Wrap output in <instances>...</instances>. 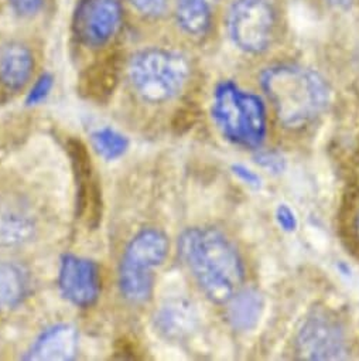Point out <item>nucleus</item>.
Instances as JSON below:
<instances>
[{
  "mask_svg": "<svg viewBox=\"0 0 359 361\" xmlns=\"http://www.w3.org/2000/svg\"><path fill=\"white\" fill-rule=\"evenodd\" d=\"M180 255L201 290L214 303H227L241 288L245 276L235 247L214 228H190L178 243Z\"/></svg>",
  "mask_w": 359,
  "mask_h": 361,
  "instance_id": "nucleus-1",
  "label": "nucleus"
},
{
  "mask_svg": "<svg viewBox=\"0 0 359 361\" xmlns=\"http://www.w3.org/2000/svg\"><path fill=\"white\" fill-rule=\"evenodd\" d=\"M29 292L26 271L15 264L0 262V310H11L23 303Z\"/></svg>",
  "mask_w": 359,
  "mask_h": 361,
  "instance_id": "nucleus-18",
  "label": "nucleus"
},
{
  "mask_svg": "<svg viewBox=\"0 0 359 361\" xmlns=\"http://www.w3.org/2000/svg\"><path fill=\"white\" fill-rule=\"evenodd\" d=\"M227 303V319L235 330L249 331L259 324L265 310V300L258 290H238Z\"/></svg>",
  "mask_w": 359,
  "mask_h": 361,
  "instance_id": "nucleus-16",
  "label": "nucleus"
},
{
  "mask_svg": "<svg viewBox=\"0 0 359 361\" xmlns=\"http://www.w3.org/2000/svg\"><path fill=\"white\" fill-rule=\"evenodd\" d=\"M133 8L144 16L157 18L165 12L167 0H130Z\"/></svg>",
  "mask_w": 359,
  "mask_h": 361,
  "instance_id": "nucleus-22",
  "label": "nucleus"
},
{
  "mask_svg": "<svg viewBox=\"0 0 359 361\" xmlns=\"http://www.w3.org/2000/svg\"><path fill=\"white\" fill-rule=\"evenodd\" d=\"M58 286L70 303L78 307H89L99 298V268L91 259L71 254L64 255L60 265Z\"/></svg>",
  "mask_w": 359,
  "mask_h": 361,
  "instance_id": "nucleus-8",
  "label": "nucleus"
},
{
  "mask_svg": "<svg viewBox=\"0 0 359 361\" xmlns=\"http://www.w3.org/2000/svg\"><path fill=\"white\" fill-rule=\"evenodd\" d=\"M122 5L119 0H87L78 12L77 35L89 47L105 46L119 30Z\"/></svg>",
  "mask_w": 359,
  "mask_h": 361,
  "instance_id": "nucleus-9",
  "label": "nucleus"
},
{
  "mask_svg": "<svg viewBox=\"0 0 359 361\" xmlns=\"http://www.w3.org/2000/svg\"><path fill=\"white\" fill-rule=\"evenodd\" d=\"M53 85H54V78H53V75L51 74H43L37 81H36V84L32 87V90H30V92H29V95H27V98H26V104L29 105V106H33V105H39L40 102H43L47 97H49V94H50V91H51V88H53Z\"/></svg>",
  "mask_w": 359,
  "mask_h": 361,
  "instance_id": "nucleus-21",
  "label": "nucleus"
},
{
  "mask_svg": "<svg viewBox=\"0 0 359 361\" xmlns=\"http://www.w3.org/2000/svg\"><path fill=\"white\" fill-rule=\"evenodd\" d=\"M119 80V70L113 57L88 67L80 80V92L87 99L95 102L106 101L115 91Z\"/></svg>",
  "mask_w": 359,
  "mask_h": 361,
  "instance_id": "nucleus-15",
  "label": "nucleus"
},
{
  "mask_svg": "<svg viewBox=\"0 0 359 361\" xmlns=\"http://www.w3.org/2000/svg\"><path fill=\"white\" fill-rule=\"evenodd\" d=\"M232 171H234V174L239 180H242L245 185H248V186H251L253 189H259L262 186V178L255 171L248 169L246 166H244V164H234L232 166Z\"/></svg>",
  "mask_w": 359,
  "mask_h": 361,
  "instance_id": "nucleus-26",
  "label": "nucleus"
},
{
  "mask_svg": "<svg viewBox=\"0 0 359 361\" xmlns=\"http://www.w3.org/2000/svg\"><path fill=\"white\" fill-rule=\"evenodd\" d=\"M118 283L119 290L126 300L132 303H144L151 298L153 293V269L137 267L122 259Z\"/></svg>",
  "mask_w": 359,
  "mask_h": 361,
  "instance_id": "nucleus-17",
  "label": "nucleus"
},
{
  "mask_svg": "<svg viewBox=\"0 0 359 361\" xmlns=\"http://www.w3.org/2000/svg\"><path fill=\"white\" fill-rule=\"evenodd\" d=\"M358 226H359V220H358Z\"/></svg>",
  "mask_w": 359,
  "mask_h": 361,
  "instance_id": "nucleus-28",
  "label": "nucleus"
},
{
  "mask_svg": "<svg viewBox=\"0 0 359 361\" xmlns=\"http://www.w3.org/2000/svg\"><path fill=\"white\" fill-rule=\"evenodd\" d=\"M168 254V238L156 228H146L136 234L129 243L123 261L133 265L154 269L160 267Z\"/></svg>",
  "mask_w": 359,
  "mask_h": 361,
  "instance_id": "nucleus-13",
  "label": "nucleus"
},
{
  "mask_svg": "<svg viewBox=\"0 0 359 361\" xmlns=\"http://www.w3.org/2000/svg\"><path fill=\"white\" fill-rule=\"evenodd\" d=\"M262 85L280 122L287 128L310 123L328 104V88L324 80L304 67H272L263 73Z\"/></svg>",
  "mask_w": 359,
  "mask_h": 361,
  "instance_id": "nucleus-2",
  "label": "nucleus"
},
{
  "mask_svg": "<svg viewBox=\"0 0 359 361\" xmlns=\"http://www.w3.org/2000/svg\"><path fill=\"white\" fill-rule=\"evenodd\" d=\"M213 118L221 133L244 147H259L266 136V109L259 97L242 91L232 81L221 82L214 92Z\"/></svg>",
  "mask_w": 359,
  "mask_h": 361,
  "instance_id": "nucleus-3",
  "label": "nucleus"
},
{
  "mask_svg": "<svg viewBox=\"0 0 359 361\" xmlns=\"http://www.w3.org/2000/svg\"><path fill=\"white\" fill-rule=\"evenodd\" d=\"M297 353L306 360H339L346 353L345 333L339 322L325 312H315L303 323Z\"/></svg>",
  "mask_w": 359,
  "mask_h": 361,
  "instance_id": "nucleus-6",
  "label": "nucleus"
},
{
  "mask_svg": "<svg viewBox=\"0 0 359 361\" xmlns=\"http://www.w3.org/2000/svg\"><path fill=\"white\" fill-rule=\"evenodd\" d=\"M276 221L279 224V227L286 231V233H293L297 230L298 221L297 217L294 214V212L287 206V204H280L276 209Z\"/></svg>",
  "mask_w": 359,
  "mask_h": 361,
  "instance_id": "nucleus-24",
  "label": "nucleus"
},
{
  "mask_svg": "<svg viewBox=\"0 0 359 361\" xmlns=\"http://www.w3.org/2000/svg\"><path fill=\"white\" fill-rule=\"evenodd\" d=\"M92 146L105 160H116L123 156L129 147V140L112 128H101L91 135Z\"/></svg>",
  "mask_w": 359,
  "mask_h": 361,
  "instance_id": "nucleus-20",
  "label": "nucleus"
},
{
  "mask_svg": "<svg viewBox=\"0 0 359 361\" xmlns=\"http://www.w3.org/2000/svg\"><path fill=\"white\" fill-rule=\"evenodd\" d=\"M217 0H177V22L186 33L203 36L211 27Z\"/></svg>",
  "mask_w": 359,
  "mask_h": 361,
  "instance_id": "nucleus-19",
  "label": "nucleus"
},
{
  "mask_svg": "<svg viewBox=\"0 0 359 361\" xmlns=\"http://www.w3.org/2000/svg\"><path fill=\"white\" fill-rule=\"evenodd\" d=\"M127 74L133 90L143 101L164 104L182 92L190 75V66L180 53L146 49L130 59Z\"/></svg>",
  "mask_w": 359,
  "mask_h": 361,
  "instance_id": "nucleus-4",
  "label": "nucleus"
},
{
  "mask_svg": "<svg viewBox=\"0 0 359 361\" xmlns=\"http://www.w3.org/2000/svg\"><path fill=\"white\" fill-rule=\"evenodd\" d=\"M36 233L30 210L19 202L0 204V247H19L29 243Z\"/></svg>",
  "mask_w": 359,
  "mask_h": 361,
  "instance_id": "nucleus-12",
  "label": "nucleus"
},
{
  "mask_svg": "<svg viewBox=\"0 0 359 361\" xmlns=\"http://www.w3.org/2000/svg\"><path fill=\"white\" fill-rule=\"evenodd\" d=\"M78 351V331L71 324H54L44 330L32 344L23 360L68 361Z\"/></svg>",
  "mask_w": 359,
  "mask_h": 361,
  "instance_id": "nucleus-10",
  "label": "nucleus"
},
{
  "mask_svg": "<svg viewBox=\"0 0 359 361\" xmlns=\"http://www.w3.org/2000/svg\"><path fill=\"white\" fill-rule=\"evenodd\" d=\"M329 4L339 9H348L352 4V0H329Z\"/></svg>",
  "mask_w": 359,
  "mask_h": 361,
  "instance_id": "nucleus-27",
  "label": "nucleus"
},
{
  "mask_svg": "<svg viewBox=\"0 0 359 361\" xmlns=\"http://www.w3.org/2000/svg\"><path fill=\"white\" fill-rule=\"evenodd\" d=\"M234 44L245 53L265 51L273 39L275 13L267 0H237L228 16Z\"/></svg>",
  "mask_w": 359,
  "mask_h": 361,
  "instance_id": "nucleus-5",
  "label": "nucleus"
},
{
  "mask_svg": "<svg viewBox=\"0 0 359 361\" xmlns=\"http://www.w3.org/2000/svg\"><path fill=\"white\" fill-rule=\"evenodd\" d=\"M256 161L262 167H265V169H267V170H270L273 173L283 171L284 170V164H286L284 159L279 153H276V152H260L256 156Z\"/></svg>",
  "mask_w": 359,
  "mask_h": 361,
  "instance_id": "nucleus-25",
  "label": "nucleus"
},
{
  "mask_svg": "<svg viewBox=\"0 0 359 361\" xmlns=\"http://www.w3.org/2000/svg\"><path fill=\"white\" fill-rule=\"evenodd\" d=\"M197 312L186 298L165 300L154 317V326L160 334L170 340L189 336L197 324Z\"/></svg>",
  "mask_w": 359,
  "mask_h": 361,
  "instance_id": "nucleus-11",
  "label": "nucleus"
},
{
  "mask_svg": "<svg viewBox=\"0 0 359 361\" xmlns=\"http://www.w3.org/2000/svg\"><path fill=\"white\" fill-rule=\"evenodd\" d=\"M34 59L29 47L9 43L0 51V82L11 91L22 90L32 78Z\"/></svg>",
  "mask_w": 359,
  "mask_h": 361,
  "instance_id": "nucleus-14",
  "label": "nucleus"
},
{
  "mask_svg": "<svg viewBox=\"0 0 359 361\" xmlns=\"http://www.w3.org/2000/svg\"><path fill=\"white\" fill-rule=\"evenodd\" d=\"M75 182H77V214L91 228H96L102 219V193L98 180L94 176V167L87 146L77 139L67 143Z\"/></svg>",
  "mask_w": 359,
  "mask_h": 361,
  "instance_id": "nucleus-7",
  "label": "nucleus"
},
{
  "mask_svg": "<svg viewBox=\"0 0 359 361\" xmlns=\"http://www.w3.org/2000/svg\"><path fill=\"white\" fill-rule=\"evenodd\" d=\"M44 0H9V5L15 13L22 18H32L40 12Z\"/></svg>",
  "mask_w": 359,
  "mask_h": 361,
  "instance_id": "nucleus-23",
  "label": "nucleus"
}]
</instances>
